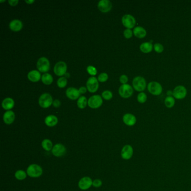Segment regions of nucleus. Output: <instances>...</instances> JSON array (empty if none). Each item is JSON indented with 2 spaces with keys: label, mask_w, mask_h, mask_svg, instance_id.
I'll use <instances>...</instances> for the list:
<instances>
[{
  "label": "nucleus",
  "mask_w": 191,
  "mask_h": 191,
  "mask_svg": "<svg viewBox=\"0 0 191 191\" xmlns=\"http://www.w3.org/2000/svg\"><path fill=\"white\" fill-rule=\"evenodd\" d=\"M146 81L144 77L139 76L135 77L133 80V87L137 91L142 92L146 89Z\"/></svg>",
  "instance_id": "1"
},
{
  "label": "nucleus",
  "mask_w": 191,
  "mask_h": 191,
  "mask_svg": "<svg viewBox=\"0 0 191 191\" xmlns=\"http://www.w3.org/2000/svg\"><path fill=\"white\" fill-rule=\"evenodd\" d=\"M27 174L32 178H38L43 173V170L41 166L37 164H31L28 166L26 170Z\"/></svg>",
  "instance_id": "2"
},
{
  "label": "nucleus",
  "mask_w": 191,
  "mask_h": 191,
  "mask_svg": "<svg viewBox=\"0 0 191 191\" xmlns=\"http://www.w3.org/2000/svg\"><path fill=\"white\" fill-rule=\"evenodd\" d=\"M148 92H150L152 95L158 96L163 91V87L158 82L151 81L148 85Z\"/></svg>",
  "instance_id": "3"
},
{
  "label": "nucleus",
  "mask_w": 191,
  "mask_h": 191,
  "mask_svg": "<svg viewBox=\"0 0 191 191\" xmlns=\"http://www.w3.org/2000/svg\"><path fill=\"white\" fill-rule=\"evenodd\" d=\"M52 96L48 93H44L40 96L39 99V104L43 108H47L53 104Z\"/></svg>",
  "instance_id": "4"
},
{
  "label": "nucleus",
  "mask_w": 191,
  "mask_h": 191,
  "mask_svg": "<svg viewBox=\"0 0 191 191\" xmlns=\"http://www.w3.org/2000/svg\"><path fill=\"white\" fill-rule=\"evenodd\" d=\"M119 94L123 98H128L132 96L133 89L129 84H123L119 89Z\"/></svg>",
  "instance_id": "5"
},
{
  "label": "nucleus",
  "mask_w": 191,
  "mask_h": 191,
  "mask_svg": "<svg viewBox=\"0 0 191 191\" xmlns=\"http://www.w3.org/2000/svg\"><path fill=\"white\" fill-rule=\"evenodd\" d=\"M187 91L186 88L185 86H182V85L176 86L173 91V97L179 100L185 98L187 96Z\"/></svg>",
  "instance_id": "6"
},
{
  "label": "nucleus",
  "mask_w": 191,
  "mask_h": 191,
  "mask_svg": "<svg viewBox=\"0 0 191 191\" xmlns=\"http://www.w3.org/2000/svg\"><path fill=\"white\" fill-rule=\"evenodd\" d=\"M122 22L127 29H131L135 26L136 21L135 18L132 15L126 14L122 17Z\"/></svg>",
  "instance_id": "7"
},
{
  "label": "nucleus",
  "mask_w": 191,
  "mask_h": 191,
  "mask_svg": "<svg viewBox=\"0 0 191 191\" xmlns=\"http://www.w3.org/2000/svg\"><path fill=\"white\" fill-rule=\"evenodd\" d=\"M38 70L41 72H46L48 71L50 67L49 60L46 57H41L37 62Z\"/></svg>",
  "instance_id": "8"
},
{
  "label": "nucleus",
  "mask_w": 191,
  "mask_h": 191,
  "mask_svg": "<svg viewBox=\"0 0 191 191\" xmlns=\"http://www.w3.org/2000/svg\"><path fill=\"white\" fill-rule=\"evenodd\" d=\"M103 103V100L102 97L100 96L96 95L91 96L87 104L92 109H96L100 107Z\"/></svg>",
  "instance_id": "9"
},
{
  "label": "nucleus",
  "mask_w": 191,
  "mask_h": 191,
  "mask_svg": "<svg viewBox=\"0 0 191 191\" xmlns=\"http://www.w3.org/2000/svg\"><path fill=\"white\" fill-rule=\"evenodd\" d=\"M86 87L90 92H96L99 87L98 80L94 76L90 77L87 81Z\"/></svg>",
  "instance_id": "10"
},
{
  "label": "nucleus",
  "mask_w": 191,
  "mask_h": 191,
  "mask_svg": "<svg viewBox=\"0 0 191 191\" xmlns=\"http://www.w3.org/2000/svg\"><path fill=\"white\" fill-rule=\"evenodd\" d=\"M67 71V65L65 62L59 61L57 62L54 67V72L56 75L61 76L64 75Z\"/></svg>",
  "instance_id": "11"
},
{
  "label": "nucleus",
  "mask_w": 191,
  "mask_h": 191,
  "mask_svg": "<svg viewBox=\"0 0 191 191\" xmlns=\"http://www.w3.org/2000/svg\"><path fill=\"white\" fill-rule=\"evenodd\" d=\"M133 155V148L130 145H126L123 146L121 151V157L124 160H129Z\"/></svg>",
  "instance_id": "12"
},
{
  "label": "nucleus",
  "mask_w": 191,
  "mask_h": 191,
  "mask_svg": "<svg viewBox=\"0 0 191 191\" xmlns=\"http://www.w3.org/2000/svg\"><path fill=\"white\" fill-rule=\"evenodd\" d=\"M66 148L64 145L61 144H57L55 145L52 150L53 155L57 157H61L65 155Z\"/></svg>",
  "instance_id": "13"
},
{
  "label": "nucleus",
  "mask_w": 191,
  "mask_h": 191,
  "mask_svg": "<svg viewBox=\"0 0 191 191\" xmlns=\"http://www.w3.org/2000/svg\"><path fill=\"white\" fill-rule=\"evenodd\" d=\"M92 179L89 177H85L81 179L79 182V187L82 190H86L92 185Z\"/></svg>",
  "instance_id": "14"
},
{
  "label": "nucleus",
  "mask_w": 191,
  "mask_h": 191,
  "mask_svg": "<svg viewBox=\"0 0 191 191\" xmlns=\"http://www.w3.org/2000/svg\"><path fill=\"white\" fill-rule=\"evenodd\" d=\"M98 7L100 11L103 12H109L112 9V5L111 1L108 0H101L99 2Z\"/></svg>",
  "instance_id": "15"
},
{
  "label": "nucleus",
  "mask_w": 191,
  "mask_h": 191,
  "mask_svg": "<svg viewBox=\"0 0 191 191\" xmlns=\"http://www.w3.org/2000/svg\"><path fill=\"white\" fill-rule=\"evenodd\" d=\"M123 121L127 126H133L137 122V119L133 114L127 113L123 116Z\"/></svg>",
  "instance_id": "16"
},
{
  "label": "nucleus",
  "mask_w": 191,
  "mask_h": 191,
  "mask_svg": "<svg viewBox=\"0 0 191 191\" xmlns=\"http://www.w3.org/2000/svg\"><path fill=\"white\" fill-rule=\"evenodd\" d=\"M66 96L71 100H76L80 96L79 90L75 87H69L66 91Z\"/></svg>",
  "instance_id": "17"
},
{
  "label": "nucleus",
  "mask_w": 191,
  "mask_h": 191,
  "mask_svg": "<svg viewBox=\"0 0 191 191\" xmlns=\"http://www.w3.org/2000/svg\"><path fill=\"white\" fill-rule=\"evenodd\" d=\"M15 118V115L12 111H7L3 114V121L7 124H11L13 123Z\"/></svg>",
  "instance_id": "18"
},
{
  "label": "nucleus",
  "mask_w": 191,
  "mask_h": 191,
  "mask_svg": "<svg viewBox=\"0 0 191 191\" xmlns=\"http://www.w3.org/2000/svg\"><path fill=\"white\" fill-rule=\"evenodd\" d=\"M133 34L136 37L140 38V39L145 38L146 36V34H147V32H146V29L143 27L140 26H136L135 28L133 29Z\"/></svg>",
  "instance_id": "19"
},
{
  "label": "nucleus",
  "mask_w": 191,
  "mask_h": 191,
  "mask_svg": "<svg viewBox=\"0 0 191 191\" xmlns=\"http://www.w3.org/2000/svg\"><path fill=\"white\" fill-rule=\"evenodd\" d=\"M9 27L11 30L18 31L21 30L22 28V23L19 20H13L10 22Z\"/></svg>",
  "instance_id": "20"
},
{
  "label": "nucleus",
  "mask_w": 191,
  "mask_h": 191,
  "mask_svg": "<svg viewBox=\"0 0 191 191\" xmlns=\"http://www.w3.org/2000/svg\"><path fill=\"white\" fill-rule=\"evenodd\" d=\"M28 77L29 80L31 81L37 82L40 80L41 75L39 71H37V70H32L28 73Z\"/></svg>",
  "instance_id": "21"
},
{
  "label": "nucleus",
  "mask_w": 191,
  "mask_h": 191,
  "mask_svg": "<svg viewBox=\"0 0 191 191\" xmlns=\"http://www.w3.org/2000/svg\"><path fill=\"white\" fill-rule=\"evenodd\" d=\"M57 123H58V118L54 115H49L45 118V123L47 126H55Z\"/></svg>",
  "instance_id": "22"
},
{
  "label": "nucleus",
  "mask_w": 191,
  "mask_h": 191,
  "mask_svg": "<svg viewBox=\"0 0 191 191\" xmlns=\"http://www.w3.org/2000/svg\"><path fill=\"white\" fill-rule=\"evenodd\" d=\"M154 48V46L151 42H144L142 43L140 46V49L142 52L148 53L151 52Z\"/></svg>",
  "instance_id": "23"
},
{
  "label": "nucleus",
  "mask_w": 191,
  "mask_h": 191,
  "mask_svg": "<svg viewBox=\"0 0 191 191\" xmlns=\"http://www.w3.org/2000/svg\"><path fill=\"white\" fill-rule=\"evenodd\" d=\"M14 104H15L14 101L11 98H6L3 100L2 103V106L3 109L9 111L14 107Z\"/></svg>",
  "instance_id": "24"
},
{
  "label": "nucleus",
  "mask_w": 191,
  "mask_h": 191,
  "mask_svg": "<svg viewBox=\"0 0 191 191\" xmlns=\"http://www.w3.org/2000/svg\"><path fill=\"white\" fill-rule=\"evenodd\" d=\"M42 146L43 149L47 151L52 150L53 148L52 142L49 139H44L42 142Z\"/></svg>",
  "instance_id": "25"
},
{
  "label": "nucleus",
  "mask_w": 191,
  "mask_h": 191,
  "mask_svg": "<svg viewBox=\"0 0 191 191\" xmlns=\"http://www.w3.org/2000/svg\"><path fill=\"white\" fill-rule=\"evenodd\" d=\"M42 81L43 83L46 85H50L52 83L53 77L51 74L48 73H45L43 74L42 76Z\"/></svg>",
  "instance_id": "26"
},
{
  "label": "nucleus",
  "mask_w": 191,
  "mask_h": 191,
  "mask_svg": "<svg viewBox=\"0 0 191 191\" xmlns=\"http://www.w3.org/2000/svg\"><path fill=\"white\" fill-rule=\"evenodd\" d=\"M164 103L167 108H173L175 104V99L173 96H167L165 99Z\"/></svg>",
  "instance_id": "27"
},
{
  "label": "nucleus",
  "mask_w": 191,
  "mask_h": 191,
  "mask_svg": "<svg viewBox=\"0 0 191 191\" xmlns=\"http://www.w3.org/2000/svg\"><path fill=\"white\" fill-rule=\"evenodd\" d=\"M87 104V99L85 96H81L78 99L77 102V106L80 109H83L86 107V105Z\"/></svg>",
  "instance_id": "28"
},
{
  "label": "nucleus",
  "mask_w": 191,
  "mask_h": 191,
  "mask_svg": "<svg viewBox=\"0 0 191 191\" xmlns=\"http://www.w3.org/2000/svg\"><path fill=\"white\" fill-rule=\"evenodd\" d=\"M26 176H27L26 173L22 170H18L16 172L15 174L16 178L20 181L25 179L26 178Z\"/></svg>",
  "instance_id": "29"
},
{
  "label": "nucleus",
  "mask_w": 191,
  "mask_h": 191,
  "mask_svg": "<svg viewBox=\"0 0 191 191\" xmlns=\"http://www.w3.org/2000/svg\"><path fill=\"white\" fill-rule=\"evenodd\" d=\"M137 99L140 103H144L147 100V96L145 92H140L137 96Z\"/></svg>",
  "instance_id": "30"
},
{
  "label": "nucleus",
  "mask_w": 191,
  "mask_h": 191,
  "mask_svg": "<svg viewBox=\"0 0 191 191\" xmlns=\"http://www.w3.org/2000/svg\"><path fill=\"white\" fill-rule=\"evenodd\" d=\"M57 85L59 87L63 88V87H65V86H66V85L67 83V79H66V77H61L59 78L57 80Z\"/></svg>",
  "instance_id": "31"
},
{
  "label": "nucleus",
  "mask_w": 191,
  "mask_h": 191,
  "mask_svg": "<svg viewBox=\"0 0 191 191\" xmlns=\"http://www.w3.org/2000/svg\"><path fill=\"white\" fill-rule=\"evenodd\" d=\"M154 49L156 52L161 53L164 51V47L161 43H155L154 45Z\"/></svg>",
  "instance_id": "32"
},
{
  "label": "nucleus",
  "mask_w": 191,
  "mask_h": 191,
  "mask_svg": "<svg viewBox=\"0 0 191 191\" xmlns=\"http://www.w3.org/2000/svg\"><path fill=\"white\" fill-rule=\"evenodd\" d=\"M103 98L105 100H110L113 97V94L109 90H105L102 93Z\"/></svg>",
  "instance_id": "33"
},
{
  "label": "nucleus",
  "mask_w": 191,
  "mask_h": 191,
  "mask_svg": "<svg viewBox=\"0 0 191 191\" xmlns=\"http://www.w3.org/2000/svg\"><path fill=\"white\" fill-rule=\"evenodd\" d=\"M87 72L92 76H95L97 74V70L95 67L92 66H89L87 67Z\"/></svg>",
  "instance_id": "34"
},
{
  "label": "nucleus",
  "mask_w": 191,
  "mask_h": 191,
  "mask_svg": "<svg viewBox=\"0 0 191 191\" xmlns=\"http://www.w3.org/2000/svg\"><path fill=\"white\" fill-rule=\"evenodd\" d=\"M108 74L104 72V73H102L99 75L98 79L99 81H100L101 83H103V82H105L107 80H108Z\"/></svg>",
  "instance_id": "35"
},
{
  "label": "nucleus",
  "mask_w": 191,
  "mask_h": 191,
  "mask_svg": "<svg viewBox=\"0 0 191 191\" xmlns=\"http://www.w3.org/2000/svg\"><path fill=\"white\" fill-rule=\"evenodd\" d=\"M133 34V33L132 31L131 30V29H126V30H124V32H123V35L127 39H129V38H132Z\"/></svg>",
  "instance_id": "36"
},
{
  "label": "nucleus",
  "mask_w": 191,
  "mask_h": 191,
  "mask_svg": "<svg viewBox=\"0 0 191 191\" xmlns=\"http://www.w3.org/2000/svg\"><path fill=\"white\" fill-rule=\"evenodd\" d=\"M128 78L126 75H122L120 77V83H122V85L126 84L128 82Z\"/></svg>",
  "instance_id": "37"
},
{
  "label": "nucleus",
  "mask_w": 191,
  "mask_h": 191,
  "mask_svg": "<svg viewBox=\"0 0 191 191\" xmlns=\"http://www.w3.org/2000/svg\"><path fill=\"white\" fill-rule=\"evenodd\" d=\"M102 185V181L100 179H95L93 182H92V185L95 187H100Z\"/></svg>",
  "instance_id": "38"
},
{
  "label": "nucleus",
  "mask_w": 191,
  "mask_h": 191,
  "mask_svg": "<svg viewBox=\"0 0 191 191\" xmlns=\"http://www.w3.org/2000/svg\"><path fill=\"white\" fill-rule=\"evenodd\" d=\"M53 105L55 108H59L61 105V102L58 99H55L53 102Z\"/></svg>",
  "instance_id": "39"
},
{
  "label": "nucleus",
  "mask_w": 191,
  "mask_h": 191,
  "mask_svg": "<svg viewBox=\"0 0 191 191\" xmlns=\"http://www.w3.org/2000/svg\"><path fill=\"white\" fill-rule=\"evenodd\" d=\"M9 3L11 6H16L18 3V0H9Z\"/></svg>",
  "instance_id": "40"
},
{
  "label": "nucleus",
  "mask_w": 191,
  "mask_h": 191,
  "mask_svg": "<svg viewBox=\"0 0 191 191\" xmlns=\"http://www.w3.org/2000/svg\"><path fill=\"white\" fill-rule=\"evenodd\" d=\"M86 88L85 87H83V86H82V87H80V89H79V92H80V94H84V93H85L86 92Z\"/></svg>",
  "instance_id": "41"
},
{
  "label": "nucleus",
  "mask_w": 191,
  "mask_h": 191,
  "mask_svg": "<svg viewBox=\"0 0 191 191\" xmlns=\"http://www.w3.org/2000/svg\"><path fill=\"white\" fill-rule=\"evenodd\" d=\"M166 94L168 95V96H173V91H170V90L168 91L167 92H166Z\"/></svg>",
  "instance_id": "42"
},
{
  "label": "nucleus",
  "mask_w": 191,
  "mask_h": 191,
  "mask_svg": "<svg viewBox=\"0 0 191 191\" xmlns=\"http://www.w3.org/2000/svg\"><path fill=\"white\" fill-rule=\"evenodd\" d=\"M25 2L26 3H28V4H31V3L34 2V0H30V1H25Z\"/></svg>",
  "instance_id": "43"
},
{
  "label": "nucleus",
  "mask_w": 191,
  "mask_h": 191,
  "mask_svg": "<svg viewBox=\"0 0 191 191\" xmlns=\"http://www.w3.org/2000/svg\"><path fill=\"white\" fill-rule=\"evenodd\" d=\"M65 75L66 76V77H70V74H69V73H67V72H66V73L65 74Z\"/></svg>",
  "instance_id": "44"
}]
</instances>
